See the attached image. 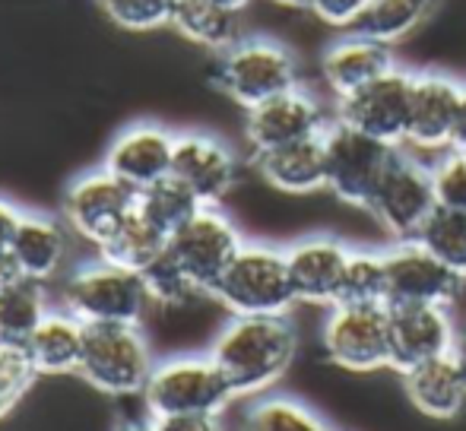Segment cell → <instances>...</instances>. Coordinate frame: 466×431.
Returning a JSON list of instances; mask_svg holds the SVG:
<instances>
[{
    "mask_svg": "<svg viewBox=\"0 0 466 431\" xmlns=\"http://www.w3.org/2000/svg\"><path fill=\"white\" fill-rule=\"evenodd\" d=\"M295 352L299 333L286 315H232L209 346V356L228 377L235 396H258L273 387L295 362Z\"/></svg>",
    "mask_w": 466,
    "mask_h": 431,
    "instance_id": "1",
    "label": "cell"
},
{
    "mask_svg": "<svg viewBox=\"0 0 466 431\" xmlns=\"http://www.w3.org/2000/svg\"><path fill=\"white\" fill-rule=\"evenodd\" d=\"M216 83L248 111L301 86V70L292 51L277 38H238L232 48L219 51Z\"/></svg>",
    "mask_w": 466,
    "mask_h": 431,
    "instance_id": "2",
    "label": "cell"
},
{
    "mask_svg": "<svg viewBox=\"0 0 466 431\" xmlns=\"http://www.w3.org/2000/svg\"><path fill=\"white\" fill-rule=\"evenodd\" d=\"M153 296L143 273L124 270L111 260L98 257L70 273L64 286V311L83 324H140Z\"/></svg>",
    "mask_w": 466,
    "mask_h": 431,
    "instance_id": "3",
    "label": "cell"
},
{
    "mask_svg": "<svg viewBox=\"0 0 466 431\" xmlns=\"http://www.w3.org/2000/svg\"><path fill=\"white\" fill-rule=\"evenodd\" d=\"M209 296L226 305L235 317L286 315L295 305L286 251L270 245H241Z\"/></svg>",
    "mask_w": 466,
    "mask_h": 431,
    "instance_id": "4",
    "label": "cell"
},
{
    "mask_svg": "<svg viewBox=\"0 0 466 431\" xmlns=\"http://www.w3.org/2000/svg\"><path fill=\"white\" fill-rule=\"evenodd\" d=\"M153 352L140 324H89L80 371L96 390L108 396H134L147 390L153 375Z\"/></svg>",
    "mask_w": 466,
    "mask_h": 431,
    "instance_id": "5",
    "label": "cell"
},
{
    "mask_svg": "<svg viewBox=\"0 0 466 431\" xmlns=\"http://www.w3.org/2000/svg\"><path fill=\"white\" fill-rule=\"evenodd\" d=\"M149 416L222 413L235 390L213 356H178L159 362L143 390Z\"/></svg>",
    "mask_w": 466,
    "mask_h": 431,
    "instance_id": "6",
    "label": "cell"
},
{
    "mask_svg": "<svg viewBox=\"0 0 466 431\" xmlns=\"http://www.w3.org/2000/svg\"><path fill=\"white\" fill-rule=\"evenodd\" d=\"M438 206L431 165H422L410 153H393L369 200V213L397 241H416L422 226Z\"/></svg>",
    "mask_w": 466,
    "mask_h": 431,
    "instance_id": "7",
    "label": "cell"
},
{
    "mask_svg": "<svg viewBox=\"0 0 466 431\" xmlns=\"http://www.w3.org/2000/svg\"><path fill=\"white\" fill-rule=\"evenodd\" d=\"M324 149H327V191L337 194L343 204L369 210L374 187H378L380 175L387 172V165H390L393 153L400 146L374 140V136L333 117L330 127L324 130Z\"/></svg>",
    "mask_w": 466,
    "mask_h": 431,
    "instance_id": "8",
    "label": "cell"
},
{
    "mask_svg": "<svg viewBox=\"0 0 466 431\" xmlns=\"http://www.w3.org/2000/svg\"><path fill=\"white\" fill-rule=\"evenodd\" d=\"M320 343L346 371L390 368V305H333Z\"/></svg>",
    "mask_w": 466,
    "mask_h": 431,
    "instance_id": "9",
    "label": "cell"
},
{
    "mask_svg": "<svg viewBox=\"0 0 466 431\" xmlns=\"http://www.w3.org/2000/svg\"><path fill=\"white\" fill-rule=\"evenodd\" d=\"M241 232L219 206H200L178 232L168 238V254L178 260V266L187 273V279L209 296L226 266L241 251Z\"/></svg>",
    "mask_w": 466,
    "mask_h": 431,
    "instance_id": "10",
    "label": "cell"
},
{
    "mask_svg": "<svg viewBox=\"0 0 466 431\" xmlns=\"http://www.w3.org/2000/svg\"><path fill=\"white\" fill-rule=\"evenodd\" d=\"M412 83H416V74L393 64L387 74H380L359 93L337 99V121L362 130L374 140L390 143V146H403L406 124H410Z\"/></svg>",
    "mask_w": 466,
    "mask_h": 431,
    "instance_id": "11",
    "label": "cell"
},
{
    "mask_svg": "<svg viewBox=\"0 0 466 431\" xmlns=\"http://www.w3.org/2000/svg\"><path fill=\"white\" fill-rule=\"evenodd\" d=\"M134 210L137 191L115 178L108 168L80 175L64 194V222L70 226V232L96 247L105 245Z\"/></svg>",
    "mask_w": 466,
    "mask_h": 431,
    "instance_id": "12",
    "label": "cell"
},
{
    "mask_svg": "<svg viewBox=\"0 0 466 431\" xmlns=\"http://www.w3.org/2000/svg\"><path fill=\"white\" fill-rule=\"evenodd\" d=\"M387 266V305H444L461 292L463 279L444 266L429 247L419 241H397L384 251Z\"/></svg>",
    "mask_w": 466,
    "mask_h": 431,
    "instance_id": "13",
    "label": "cell"
},
{
    "mask_svg": "<svg viewBox=\"0 0 466 431\" xmlns=\"http://www.w3.org/2000/svg\"><path fill=\"white\" fill-rule=\"evenodd\" d=\"M327 127H330V117H327L324 105L301 86L245 111V136L254 155L299 140H311V136L324 134Z\"/></svg>",
    "mask_w": 466,
    "mask_h": 431,
    "instance_id": "14",
    "label": "cell"
},
{
    "mask_svg": "<svg viewBox=\"0 0 466 431\" xmlns=\"http://www.w3.org/2000/svg\"><path fill=\"white\" fill-rule=\"evenodd\" d=\"M457 336L444 305H390V368L400 375L454 352Z\"/></svg>",
    "mask_w": 466,
    "mask_h": 431,
    "instance_id": "15",
    "label": "cell"
},
{
    "mask_svg": "<svg viewBox=\"0 0 466 431\" xmlns=\"http://www.w3.org/2000/svg\"><path fill=\"white\" fill-rule=\"evenodd\" d=\"M172 175L203 206H219L238 181V159L228 143L213 134H178Z\"/></svg>",
    "mask_w": 466,
    "mask_h": 431,
    "instance_id": "16",
    "label": "cell"
},
{
    "mask_svg": "<svg viewBox=\"0 0 466 431\" xmlns=\"http://www.w3.org/2000/svg\"><path fill=\"white\" fill-rule=\"evenodd\" d=\"M172 155H175V134H168L159 124L140 121V124H130L127 130H121L111 140L102 168H108L115 178H121L124 185H130L140 194L143 187L172 175Z\"/></svg>",
    "mask_w": 466,
    "mask_h": 431,
    "instance_id": "17",
    "label": "cell"
},
{
    "mask_svg": "<svg viewBox=\"0 0 466 431\" xmlns=\"http://www.w3.org/2000/svg\"><path fill=\"white\" fill-rule=\"evenodd\" d=\"M350 251L352 247H346L337 238H327V235H311V238H301L292 247H286V266L295 302L333 308L339 302V286H343Z\"/></svg>",
    "mask_w": 466,
    "mask_h": 431,
    "instance_id": "18",
    "label": "cell"
},
{
    "mask_svg": "<svg viewBox=\"0 0 466 431\" xmlns=\"http://www.w3.org/2000/svg\"><path fill=\"white\" fill-rule=\"evenodd\" d=\"M457 108H461V83L444 74H416L406 124V146L422 153H444L454 146Z\"/></svg>",
    "mask_w": 466,
    "mask_h": 431,
    "instance_id": "19",
    "label": "cell"
},
{
    "mask_svg": "<svg viewBox=\"0 0 466 431\" xmlns=\"http://www.w3.org/2000/svg\"><path fill=\"white\" fill-rule=\"evenodd\" d=\"M390 67H393L390 45H380L352 29L346 38L333 42L324 51V57H320V76H324L333 99H346V95L359 93V89L369 86L371 80H378Z\"/></svg>",
    "mask_w": 466,
    "mask_h": 431,
    "instance_id": "20",
    "label": "cell"
},
{
    "mask_svg": "<svg viewBox=\"0 0 466 431\" xmlns=\"http://www.w3.org/2000/svg\"><path fill=\"white\" fill-rule=\"evenodd\" d=\"M410 403L429 419H454L466 406V375L454 352L403 371Z\"/></svg>",
    "mask_w": 466,
    "mask_h": 431,
    "instance_id": "21",
    "label": "cell"
},
{
    "mask_svg": "<svg viewBox=\"0 0 466 431\" xmlns=\"http://www.w3.org/2000/svg\"><path fill=\"white\" fill-rule=\"evenodd\" d=\"M67 251H70V238L64 222L51 219V216L25 213L6 254H10L19 276L45 286L48 279H55L61 273Z\"/></svg>",
    "mask_w": 466,
    "mask_h": 431,
    "instance_id": "22",
    "label": "cell"
},
{
    "mask_svg": "<svg viewBox=\"0 0 466 431\" xmlns=\"http://www.w3.org/2000/svg\"><path fill=\"white\" fill-rule=\"evenodd\" d=\"M260 178L282 194H314L327 187V149L324 134L311 140L289 143L254 155Z\"/></svg>",
    "mask_w": 466,
    "mask_h": 431,
    "instance_id": "23",
    "label": "cell"
},
{
    "mask_svg": "<svg viewBox=\"0 0 466 431\" xmlns=\"http://www.w3.org/2000/svg\"><path fill=\"white\" fill-rule=\"evenodd\" d=\"M83 343H86V324L80 317L70 311H48L25 349L38 375H70L80 371Z\"/></svg>",
    "mask_w": 466,
    "mask_h": 431,
    "instance_id": "24",
    "label": "cell"
},
{
    "mask_svg": "<svg viewBox=\"0 0 466 431\" xmlns=\"http://www.w3.org/2000/svg\"><path fill=\"white\" fill-rule=\"evenodd\" d=\"M172 29L209 51H226L241 38V10L222 0H178Z\"/></svg>",
    "mask_w": 466,
    "mask_h": 431,
    "instance_id": "25",
    "label": "cell"
},
{
    "mask_svg": "<svg viewBox=\"0 0 466 431\" xmlns=\"http://www.w3.org/2000/svg\"><path fill=\"white\" fill-rule=\"evenodd\" d=\"M166 247L168 235L159 232L140 210H134L105 245H98V257L111 260V264L124 266V270L143 273Z\"/></svg>",
    "mask_w": 466,
    "mask_h": 431,
    "instance_id": "26",
    "label": "cell"
},
{
    "mask_svg": "<svg viewBox=\"0 0 466 431\" xmlns=\"http://www.w3.org/2000/svg\"><path fill=\"white\" fill-rule=\"evenodd\" d=\"M435 6L438 0H371L369 10L362 13V19H359L352 32H362V35L374 38V42L393 48V45L410 38L425 23Z\"/></svg>",
    "mask_w": 466,
    "mask_h": 431,
    "instance_id": "27",
    "label": "cell"
},
{
    "mask_svg": "<svg viewBox=\"0 0 466 431\" xmlns=\"http://www.w3.org/2000/svg\"><path fill=\"white\" fill-rule=\"evenodd\" d=\"M45 315H48V302H45L42 283L23 276L13 279L0 292V343L25 346L38 324L45 321Z\"/></svg>",
    "mask_w": 466,
    "mask_h": 431,
    "instance_id": "28",
    "label": "cell"
},
{
    "mask_svg": "<svg viewBox=\"0 0 466 431\" xmlns=\"http://www.w3.org/2000/svg\"><path fill=\"white\" fill-rule=\"evenodd\" d=\"M200 206H203L200 200H197L175 175H168V178L156 181V185L143 187V191L137 194V210L147 216L159 232H166L168 238H172Z\"/></svg>",
    "mask_w": 466,
    "mask_h": 431,
    "instance_id": "29",
    "label": "cell"
},
{
    "mask_svg": "<svg viewBox=\"0 0 466 431\" xmlns=\"http://www.w3.org/2000/svg\"><path fill=\"white\" fill-rule=\"evenodd\" d=\"M241 431H333L324 416L292 396H260L245 409Z\"/></svg>",
    "mask_w": 466,
    "mask_h": 431,
    "instance_id": "30",
    "label": "cell"
},
{
    "mask_svg": "<svg viewBox=\"0 0 466 431\" xmlns=\"http://www.w3.org/2000/svg\"><path fill=\"white\" fill-rule=\"evenodd\" d=\"M419 245L429 247L444 266L466 279V210H451V206H435L429 222L419 232Z\"/></svg>",
    "mask_w": 466,
    "mask_h": 431,
    "instance_id": "31",
    "label": "cell"
},
{
    "mask_svg": "<svg viewBox=\"0 0 466 431\" xmlns=\"http://www.w3.org/2000/svg\"><path fill=\"white\" fill-rule=\"evenodd\" d=\"M337 305H387V266L378 251H350Z\"/></svg>",
    "mask_w": 466,
    "mask_h": 431,
    "instance_id": "32",
    "label": "cell"
},
{
    "mask_svg": "<svg viewBox=\"0 0 466 431\" xmlns=\"http://www.w3.org/2000/svg\"><path fill=\"white\" fill-rule=\"evenodd\" d=\"M105 19L124 32H153L172 25L178 0H96Z\"/></svg>",
    "mask_w": 466,
    "mask_h": 431,
    "instance_id": "33",
    "label": "cell"
},
{
    "mask_svg": "<svg viewBox=\"0 0 466 431\" xmlns=\"http://www.w3.org/2000/svg\"><path fill=\"white\" fill-rule=\"evenodd\" d=\"M143 279H147V289L156 305H172V308H178V305H187L203 296L187 279V273L178 266V260L168 254V247L143 270Z\"/></svg>",
    "mask_w": 466,
    "mask_h": 431,
    "instance_id": "34",
    "label": "cell"
},
{
    "mask_svg": "<svg viewBox=\"0 0 466 431\" xmlns=\"http://www.w3.org/2000/svg\"><path fill=\"white\" fill-rule=\"evenodd\" d=\"M38 371L29 358L25 346L0 343V419L10 416L25 396V390L35 384Z\"/></svg>",
    "mask_w": 466,
    "mask_h": 431,
    "instance_id": "35",
    "label": "cell"
},
{
    "mask_svg": "<svg viewBox=\"0 0 466 431\" xmlns=\"http://www.w3.org/2000/svg\"><path fill=\"white\" fill-rule=\"evenodd\" d=\"M431 178H435L438 206L466 210V149H444L441 159L431 165Z\"/></svg>",
    "mask_w": 466,
    "mask_h": 431,
    "instance_id": "36",
    "label": "cell"
},
{
    "mask_svg": "<svg viewBox=\"0 0 466 431\" xmlns=\"http://www.w3.org/2000/svg\"><path fill=\"white\" fill-rule=\"evenodd\" d=\"M371 0H311V13L333 29H356Z\"/></svg>",
    "mask_w": 466,
    "mask_h": 431,
    "instance_id": "37",
    "label": "cell"
},
{
    "mask_svg": "<svg viewBox=\"0 0 466 431\" xmlns=\"http://www.w3.org/2000/svg\"><path fill=\"white\" fill-rule=\"evenodd\" d=\"M153 431H222L219 413H185V416H153Z\"/></svg>",
    "mask_w": 466,
    "mask_h": 431,
    "instance_id": "38",
    "label": "cell"
},
{
    "mask_svg": "<svg viewBox=\"0 0 466 431\" xmlns=\"http://www.w3.org/2000/svg\"><path fill=\"white\" fill-rule=\"evenodd\" d=\"M23 216L25 213L16 210V206H13L10 200H0V254L10 251V245H13V238H16Z\"/></svg>",
    "mask_w": 466,
    "mask_h": 431,
    "instance_id": "39",
    "label": "cell"
},
{
    "mask_svg": "<svg viewBox=\"0 0 466 431\" xmlns=\"http://www.w3.org/2000/svg\"><path fill=\"white\" fill-rule=\"evenodd\" d=\"M454 149H466V86H461V108H457Z\"/></svg>",
    "mask_w": 466,
    "mask_h": 431,
    "instance_id": "40",
    "label": "cell"
},
{
    "mask_svg": "<svg viewBox=\"0 0 466 431\" xmlns=\"http://www.w3.org/2000/svg\"><path fill=\"white\" fill-rule=\"evenodd\" d=\"M13 279H19L16 266H13L10 254H0V292H4V289H6V286H10V283H13Z\"/></svg>",
    "mask_w": 466,
    "mask_h": 431,
    "instance_id": "41",
    "label": "cell"
},
{
    "mask_svg": "<svg viewBox=\"0 0 466 431\" xmlns=\"http://www.w3.org/2000/svg\"><path fill=\"white\" fill-rule=\"evenodd\" d=\"M454 356H457V362H461V368H463V375H466V333H461V336H457Z\"/></svg>",
    "mask_w": 466,
    "mask_h": 431,
    "instance_id": "42",
    "label": "cell"
},
{
    "mask_svg": "<svg viewBox=\"0 0 466 431\" xmlns=\"http://www.w3.org/2000/svg\"><path fill=\"white\" fill-rule=\"evenodd\" d=\"M115 431H153V422H121V426H117Z\"/></svg>",
    "mask_w": 466,
    "mask_h": 431,
    "instance_id": "43",
    "label": "cell"
},
{
    "mask_svg": "<svg viewBox=\"0 0 466 431\" xmlns=\"http://www.w3.org/2000/svg\"><path fill=\"white\" fill-rule=\"evenodd\" d=\"M282 6H295V10H311V0H277Z\"/></svg>",
    "mask_w": 466,
    "mask_h": 431,
    "instance_id": "44",
    "label": "cell"
},
{
    "mask_svg": "<svg viewBox=\"0 0 466 431\" xmlns=\"http://www.w3.org/2000/svg\"><path fill=\"white\" fill-rule=\"evenodd\" d=\"M222 4L235 6V10H245V6H248V0H222Z\"/></svg>",
    "mask_w": 466,
    "mask_h": 431,
    "instance_id": "45",
    "label": "cell"
}]
</instances>
